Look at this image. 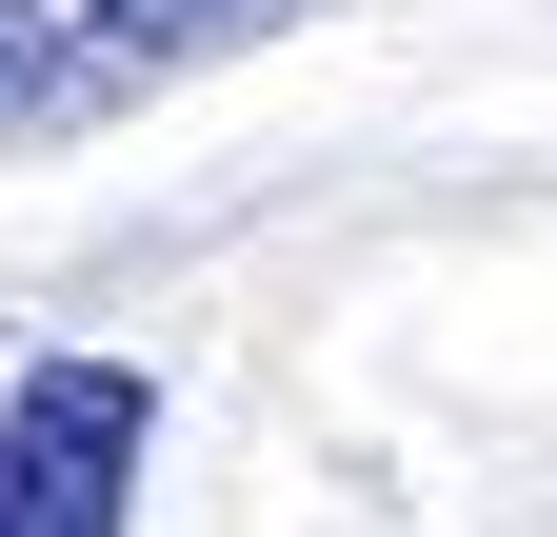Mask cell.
I'll list each match as a JSON object with an SVG mask.
<instances>
[{
    "instance_id": "3957f363",
    "label": "cell",
    "mask_w": 557,
    "mask_h": 537,
    "mask_svg": "<svg viewBox=\"0 0 557 537\" xmlns=\"http://www.w3.org/2000/svg\"><path fill=\"white\" fill-rule=\"evenodd\" d=\"M40 80H60V21H40V0H0V120H40Z\"/></svg>"
},
{
    "instance_id": "7a4b0ae2",
    "label": "cell",
    "mask_w": 557,
    "mask_h": 537,
    "mask_svg": "<svg viewBox=\"0 0 557 537\" xmlns=\"http://www.w3.org/2000/svg\"><path fill=\"white\" fill-rule=\"evenodd\" d=\"M278 21H319V0H100V21H60L40 120H120V100H160V80H199V60H239Z\"/></svg>"
},
{
    "instance_id": "6da1fadb",
    "label": "cell",
    "mask_w": 557,
    "mask_h": 537,
    "mask_svg": "<svg viewBox=\"0 0 557 537\" xmlns=\"http://www.w3.org/2000/svg\"><path fill=\"white\" fill-rule=\"evenodd\" d=\"M139 438L160 398L120 359H40L0 398V537H139Z\"/></svg>"
}]
</instances>
